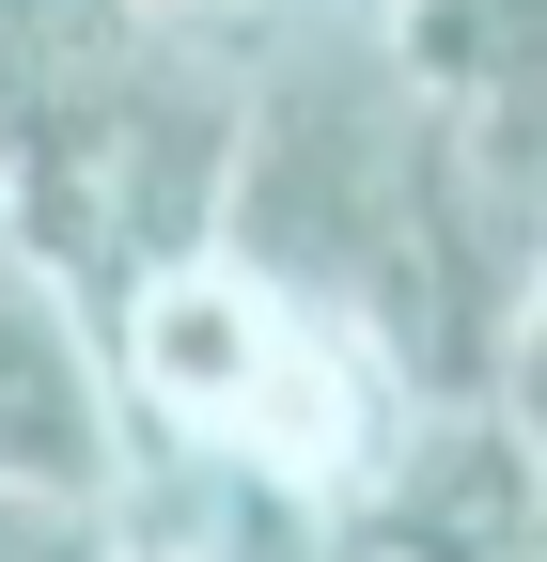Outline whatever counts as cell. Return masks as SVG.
<instances>
[{
    "label": "cell",
    "mask_w": 547,
    "mask_h": 562,
    "mask_svg": "<svg viewBox=\"0 0 547 562\" xmlns=\"http://www.w3.org/2000/svg\"><path fill=\"white\" fill-rule=\"evenodd\" d=\"M345 516L391 562H547V438L501 391H423Z\"/></svg>",
    "instance_id": "cell-3"
},
{
    "label": "cell",
    "mask_w": 547,
    "mask_h": 562,
    "mask_svg": "<svg viewBox=\"0 0 547 562\" xmlns=\"http://www.w3.org/2000/svg\"><path fill=\"white\" fill-rule=\"evenodd\" d=\"M282 344H298V297H282L250 250H172V266H142V281L110 297V375H125V422H142L157 453L250 438Z\"/></svg>",
    "instance_id": "cell-1"
},
{
    "label": "cell",
    "mask_w": 547,
    "mask_h": 562,
    "mask_svg": "<svg viewBox=\"0 0 547 562\" xmlns=\"http://www.w3.org/2000/svg\"><path fill=\"white\" fill-rule=\"evenodd\" d=\"M501 406L547 438V235H532V281H516V328H501Z\"/></svg>",
    "instance_id": "cell-5"
},
{
    "label": "cell",
    "mask_w": 547,
    "mask_h": 562,
    "mask_svg": "<svg viewBox=\"0 0 547 562\" xmlns=\"http://www.w3.org/2000/svg\"><path fill=\"white\" fill-rule=\"evenodd\" d=\"M328 562H391V547H376V531H360V516H345V547H328Z\"/></svg>",
    "instance_id": "cell-7"
},
{
    "label": "cell",
    "mask_w": 547,
    "mask_h": 562,
    "mask_svg": "<svg viewBox=\"0 0 547 562\" xmlns=\"http://www.w3.org/2000/svg\"><path fill=\"white\" fill-rule=\"evenodd\" d=\"M157 32H250V16H282V0H142Z\"/></svg>",
    "instance_id": "cell-6"
},
{
    "label": "cell",
    "mask_w": 547,
    "mask_h": 562,
    "mask_svg": "<svg viewBox=\"0 0 547 562\" xmlns=\"http://www.w3.org/2000/svg\"><path fill=\"white\" fill-rule=\"evenodd\" d=\"M0 266H16V188H0Z\"/></svg>",
    "instance_id": "cell-8"
},
{
    "label": "cell",
    "mask_w": 547,
    "mask_h": 562,
    "mask_svg": "<svg viewBox=\"0 0 547 562\" xmlns=\"http://www.w3.org/2000/svg\"><path fill=\"white\" fill-rule=\"evenodd\" d=\"M110 516L94 501H32V484H0V562H94Z\"/></svg>",
    "instance_id": "cell-4"
},
{
    "label": "cell",
    "mask_w": 547,
    "mask_h": 562,
    "mask_svg": "<svg viewBox=\"0 0 547 562\" xmlns=\"http://www.w3.org/2000/svg\"><path fill=\"white\" fill-rule=\"evenodd\" d=\"M125 469H142V422H125V375H110V313L16 250L0 266V484L110 516Z\"/></svg>",
    "instance_id": "cell-2"
}]
</instances>
